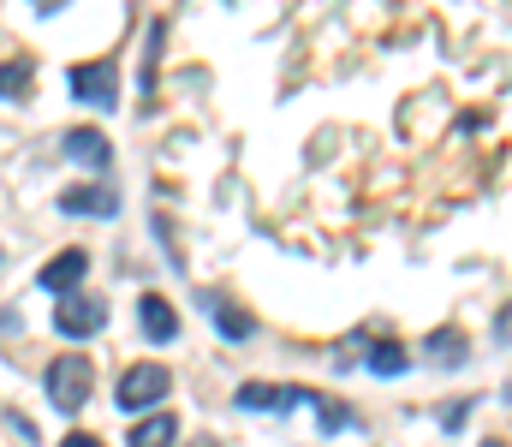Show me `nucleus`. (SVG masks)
Segmentation results:
<instances>
[{
    "mask_svg": "<svg viewBox=\"0 0 512 447\" xmlns=\"http://www.w3.org/2000/svg\"><path fill=\"white\" fill-rule=\"evenodd\" d=\"M495 340H501V346H512V304L495 316Z\"/></svg>",
    "mask_w": 512,
    "mask_h": 447,
    "instance_id": "16",
    "label": "nucleus"
},
{
    "mask_svg": "<svg viewBox=\"0 0 512 447\" xmlns=\"http://www.w3.org/2000/svg\"><path fill=\"white\" fill-rule=\"evenodd\" d=\"M84 269H90V257L84 251H60V257H48V269H42V287L48 293H78V281H84Z\"/></svg>",
    "mask_w": 512,
    "mask_h": 447,
    "instance_id": "8",
    "label": "nucleus"
},
{
    "mask_svg": "<svg viewBox=\"0 0 512 447\" xmlns=\"http://www.w3.org/2000/svg\"><path fill=\"white\" fill-rule=\"evenodd\" d=\"M483 447H512V442H483Z\"/></svg>",
    "mask_w": 512,
    "mask_h": 447,
    "instance_id": "18",
    "label": "nucleus"
},
{
    "mask_svg": "<svg viewBox=\"0 0 512 447\" xmlns=\"http://www.w3.org/2000/svg\"><path fill=\"white\" fill-rule=\"evenodd\" d=\"M66 84H72V96L90 102V108H114V102H120V72H114V60H78V66L66 72Z\"/></svg>",
    "mask_w": 512,
    "mask_h": 447,
    "instance_id": "2",
    "label": "nucleus"
},
{
    "mask_svg": "<svg viewBox=\"0 0 512 447\" xmlns=\"http://www.w3.org/2000/svg\"><path fill=\"white\" fill-rule=\"evenodd\" d=\"M304 400H310V388H268V382H245L239 388V406L245 412H292Z\"/></svg>",
    "mask_w": 512,
    "mask_h": 447,
    "instance_id": "7",
    "label": "nucleus"
},
{
    "mask_svg": "<svg viewBox=\"0 0 512 447\" xmlns=\"http://www.w3.org/2000/svg\"><path fill=\"white\" fill-rule=\"evenodd\" d=\"M102 316H108V298L66 293V298H60V310H54V328H60L66 340H84V334H96V328H102Z\"/></svg>",
    "mask_w": 512,
    "mask_h": 447,
    "instance_id": "4",
    "label": "nucleus"
},
{
    "mask_svg": "<svg viewBox=\"0 0 512 447\" xmlns=\"http://www.w3.org/2000/svg\"><path fill=\"white\" fill-rule=\"evenodd\" d=\"M60 447H102L96 436H84V430H72V436H60Z\"/></svg>",
    "mask_w": 512,
    "mask_h": 447,
    "instance_id": "17",
    "label": "nucleus"
},
{
    "mask_svg": "<svg viewBox=\"0 0 512 447\" xmlns=\"http://www.w3.org/2000/svg\"><path fill=\"white\" fill-rule=\"evenodd\" d=\"M423 352H429L435 364H459V358H465V334H459V328H435Z\"/></svg>",
    "mask_w": 512,
    "mask_h": 447,
    "instance_id": "13",
    "label": "nucleus"
},
{
    "mask_svg": "<svg viewBox=\"0 0 512 447\" xmlns=\"http://www.w3.org/2000/svg\"><path fill=\"white\" fill-rule=\"evenodd\" d=\"M197 447H215V442H197Z\"/></svg>",
    "mask_w": 512,
    "mask_h": 447,
    "instance_id": "19",
    "label": "nucleus"
},
{
    "mask_svg": "<svg viewBox=\"0 0 512 447\" xmlns=\"http://www.w3.org/2000/svg\"><path fill=\"white\" fill-rule=\"evenodd\" d=\"M137 316H143V334H149V340H179V310L161 293H143Z\"/></svg>",
    "mask_w": 512,
    "mask_h": 447,
    "instance_id": "9",
    "label": "nucleus"
},
{
    "mask_svg": "<svg viewBox=\"0 0 512 447\" xmlns=\"http://www.w3.org/2000/svg\"><path fill=\"white\" fill-rule=\"evenodd\" d=\"M60 209H66V215H114V209H120V191H114L108 179H90V185L60 191Z\"/></svg>",
    "mask_w": 512,
    "mask_h": 447,
    "instance_id": "6",
    "label": "nucleus"
},
{
    "mask_svg": "<svg viewBox=\"0 0 512 447\" xmlns=\"http://www.w3.org/2000/svg\"><path fill=\"white\" fill-rule=\"evenodd\" d=\"M30 90V60H6L0 66V102H12V96H24Z\"/></svg>",
    "mask_w": 512,
    "mask_h": 447,
    "instance_id": "14",
    "label": "nucleus"
},
{
    "mask_svg": "<svg viewBox=\"0 0 512 447\" xmlns=\"http://www.w3.org/2000/svg\"><path fill=\"white\" fill-rule=\"evenodd\" d=\"M173 442H179V418H167V412L137 418V430H131V447H173Z\"/></svg>",
    "mask_w": 512,
    "mask_h": 447,
    "instance_id": "10",
    "label": "nucleus"
},
{
    "mask_svg": "<svg viewBox=\"0 0 512 447\" xmlns=\"http://www.w3.org/2000/svg\"><path fill=\"white\" fill-rule=\"evenodd\" d=\"M304 406L322 412V430H346V424H352V406H340V400H328V394H310Z\"/></svg>",
    "mask_w": 512,
    "mask_h": 447,
    "instance_id": "15",
    "label": "nucleus"
},
{
    "mask_svg": "<svg viewBox=\"0 0 512 447\" xmlns=\"http://www.w3.org/2000/svg\"><path fill=\"white\" fill-rule=\"evenodd\" d=\"M167 388H173V376H167L161 364H131L126 376H120V388H114V400H120L126 412H143V406H161Z\"/></svg>",
    "mask_w": 512,
    "mask_h": 447,
    "instance_id": "3",
    "label": "nucleus"
},
{
    "mask_svg": "<svg viewBox=\"0 0 512 447\" xmlns=\"http://www.w3.org/2000/svg\"><path fill=\"white\" fill-rule=\"evenodd\" d=\"M405 364H411V352L399 340H370V370L376 376H405Z\"/></svg>",
    "mask_w": 512,
    "mask_h": 447,
    "instance_id": "11",
    "label": "nucleus"
},
{
    "mask_svg": "<svg viewBox=\"0 0 512 447\" xmlns=\"http://www.w3.org/2000/svg\"><path fill=\"white\" fill-rule=\"evenodd\" d=\"M90 382H96V370H90V358H78V352H66V358L48 364V400H54L60 412H78V406L90 400Z\"/></svg>",
    "mask_w": 512,
    "mask_h": 447,
    "instance_id": "1",
    "label": "nucleus"
},
{
    "mask_svg": "<svg viewBox=\"0 0 512 447\" xmlns=\"http://www.w3.org/2000/svg\"><path fill=\"white\" fill-rule=\"evenodd\" d=\"M60 149H66V161H78V167H96V173L114 167V144H108V132H96V126H72V132L60 138Z\"/></svg>",
    "mask_w": 512,
    "mask_h": 447,
    "instance_id": "5",
    "label": "nucleus"
},
{
    "mask_svg": "<svg viewBox=\"0 0 512 447\" xmlns=\"http://www.w3.org/2000/svg\"><path fill=\"white\" fill-rule=\"evenodd\" d=\"M215 328H221V334H227V340H251V316H245V310H239V304H233V298H215Z\"/></svg>",
    "mask_w": 512,
    "mask_h": 447,
    "instance_id": "12",
    "label": "nucleus"
}]
</instances>
